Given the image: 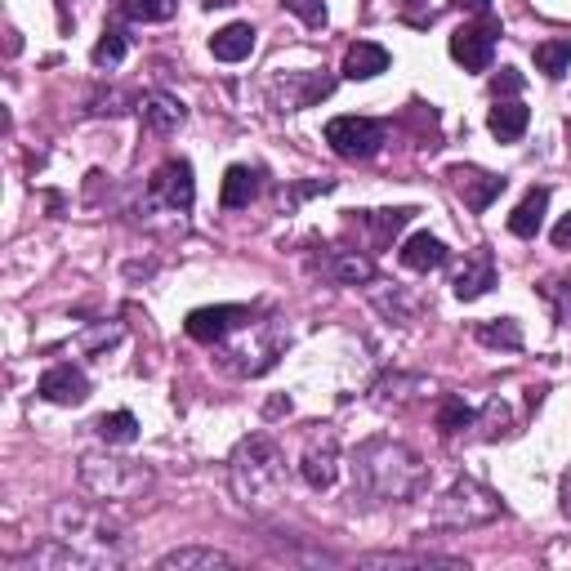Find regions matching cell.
<instances>
[{"label": "cell", "mask_w": 571, "mask_h": 571, "mask_svg": "<svg viewBox=\"0 0 571 571\" xmlns=\"http://www.w3.org/2000/svg\"><path fill=\"white\" fill-rule=\"evenodd\" d=\"M545 210H549V188H527V197L510 214V233L514 237H536L540 224H545Z\"/></svg>", "instance_id": "cell-22"}, {"label": "cell", "mask_w": 571, "mask_h": 571, "mask_svg": "<svg viewBox=\"0 0 571 571\" xmlns=\"http://www.w3.org/2000/svg\"><path fill=\"white\" fill-rule=\"evenodd\" d=\"M495 36H500V23H495V19L464 23V27L451 32V58H456L464 71H486L491 58H495Z\"/></svg>", "instance_id": "cell-10"}, {"label": "cell", "mask_w": 571, "mask_h": 571, "mask_svg": "<svg viewBox=\"0 0 571 571\" xmlns=\"http://www.w3.org/2000/svg\"><path fill=\"white\" fill-rule=\"evenodd\" d=\"M553 246L558 250H571V214H562L558 228H553Z\"/></svg>", "instance_id": "cell-37"}, {"label": "cell", "mask_w": 571, "mask_h": 571, "mask_svg": "<svg viewBox=\"0 0 571 571\" xmlns=\"http://www.w3.org/2000/svg\"><path fill=\"white\" fill-rule=\"evenodd\" d=\"M116 339H121V331H116V326H108V331L99 326V331H90V335H86V348H103V344H116Z\"/></svg>", "instance_id": "cell-36"}, {"label": "cell", "mask_w": 571, "mask_h": 571, "mask_svg": "<svg viewBox=\"0 0 571 571\" xmlns=\"http://www.w3.org/2000/svg\"><path fill=\"white\" fill-rule=\"evenodd\" d=\"M339 71L348 81H371V77H380V71H389V49L376 45V41H352Z\"/></svg>", "instance_id": "cell-16"}, {"label": "cell", "mask_w": 571, "mask_h": 571, "mask_svg": "<svg viewBox=\"0 0 571 571\" xmlns=\"http://www.w3.org/2000/svg\"><path fill=\"white\" fill-rule=\"evenodd\" d=\"M558 505H562V514L571 518V469H567L562 482H558Z\"/></svg>", "instance_id": "cell-38"}, {"label": "cell", "mask_w": 571, "mask_h": 571, "mask_svg": "<svg viewBox=\"0 0 571 571\" xmlns=\"http://www.w3.org/2000/svg\"><path fill=\"white\" fill-rule=\"evenodd\" d=\"M246 322H255V313L250 309H242V304H220V309H197V313H188V322H183V331L197 339V344H228L237 331H246Z\"/></svg>", "instance_id": "cell-8"}, {"label": "cell", "mask_w": 571, "mask_h": 571, "mask_svg": "<svg viewBox=\"0 0 571 571\" xmlns=\"http://www.w3.org/2000/svg\"><path fill=\"white\" fill-rule=\"evenodd\" d=\"M428 482V464L393 438H367L352 451V495H362L367 505H402L415 500Z\"/></svg>", "instance_id": "cell-1"}, {"label": "cell", "mask_w": 571, "mask_h": 571, "mask_svg": "<svg viewBox=\"0 0 571 571\" xmlns=\"http://www.w3.org/2000/svg\"><path fill=\"white\" fill-rule=\"evenodd\" d=\"M322 268H326V277L339 281V286H362V281L376 277L371 259H367V255H357V250H331Z\"/></svg>", "instance_id": "cell-25"}, {"label": "cell", "mask_w": 571, "mask_h": 571, "mask_svg": "<svg viewBox=\"0 0 571 571\" xmlns=\"http://www.w3.org/2000/svg\"><path fill=\"white\" fill-rule=\"evenodd\" d=\"M473 424L482 428V438H500V434H510V406L500 402V398H491Z\"/></svg>", "instance_id": "cell-33"}, {"label": "cell", "mask_w": 571, "mask_h": 571, "mask_svg": "<svg viewBox=\"0 0 571 571\" xmlns=\"http://www.w3.org/2000/svg\"><path fill=\"white\" fill-rule=\"evenodd\" d=\"M460 10H469V14H486L491 10V0H456Z\"/></svg>", "instance_id": "cell-39"}, {"label": "cell", "mask_w": 571, "mask_h": 571, "mask_svg": "<svg viewBox=\"0 0 571 571\" xmlns=\"http://www.w3.org/2000/svg\"><path fill=\"white\" fill-rule=\"evenodd\" d=\"M531 54H536V67L545 71V77H549V81H558V77H567V67H571V36L540 41Z\"/></svg>", "instance_id": "cell-29"}, {"label": "cell", "mask_w": 571, "mask_h": 571, "mask_svg": "<svg viewBox=\"0 0 571 571\" xmlns=\"http://www.w3.org/2000/svg\"><path fill=\"white\" fill-rule=\"evenodd\" d=\"M148 197H153V201H161V205H166V210H175V214H188V210H192V201H197V179H192V166H188L183 157L161 161V166L153 170V179H148Z\"/></svg>", "instance_id": "cell-9"}, {"label": "cell", "mask_w": 571, "mask_h": 571, "mask_svg": "<svg viewBox=\"0 0 571 571\" xmlns=\"http://www.w3.org/2000/svg\"><path fill=\"white\" fill-rule=\"evenodd\" d=\"M434 518L438 527H486L500 518V495L491 486H482L478 478H456L434 505Z\"/></svg>", "instance_id": "cell-5"}, {"label": "cell", "mask_w": 571, "mask_h": 571, "mask_svg": "<svg viewBox=\"0 0 571 571\" xmlns=\"http://www.w3.org/2000/svg\"><path fill=\"white\" fill-rule=\"evenodd\" d=\"M94 434L108 443V447H130L138 438V419L130 411H112V415H99L94 419Z\"/></svg>", "instance_id": "cell-28"}, {"label": "cell", "mask_w": 571, "mask_h": 571, "mask_svg": "<svg viewBox=\"0 0 571 571\" xmlns=\"http://www.w3.org/2000/svg\"><path fill=\"white\" fill-rule=\"evenodd\" d=\"M447 183H451V192L464 201V210L482 214V210H491V201H495L500 192H505L510 179H500V175H491V170H482V166H451V170H447Z\"/></svg>", "instance_id": "cell-11"}, {"label": "cell", "mask_w": 571, "mask_h": 571, "mask_svg": "<svg viewBox=\"0 0 571 571\" xmlns=\"http://www.w3.org/2000/svg\"><path fill=\"white\" fill-rule=\"evenodd\" d=\"M518 90H523V71L518 67H500L495 77H491V94L495 99H514Z\"/></svg>", "instance_id": "cell-35"}, {"label": "cell", "mask_w": 571, "mask_h": 571, "mask_svg": "<svg viewBox=\"0 0 571 571\" xmlns=\"http://www.w3.org/2000/svg\"><path fill=\"white\" fill-rule=\"evenodd\" d=\"M138 116H143V125H148L153 134H175V130L188 121V108H183L175 94L153 90V94L138 99Z\"/></svg>", "instance_id": "cell-14"}, {"label": "cell", "mask_w": 571, "mask_h": 571, "mask_svg": "<svg viewBox=\"0 0 571 571\" xmlns=\"http://www.w3.org/2000/svg\"><path fill=\"white\" fill-rule=\"evenodd\" d=\"M179 0H121V19L130 23H170Z\"/></svg>", "instance_id": "cell-30"}, {"label": "cell", "mask_w": 571, "mask_h": 571, "mask_svg": "<svg viewBox=\"0 0 571 571\" xmlns=\"http://www.w3.org/2000/svg\"><path fill=\"white\" fill-rule=\"evenodd\" d=\"M286 103H281V112H300V108H313L317 99H326L331 90H335V81L331 77H317V71H295V77H286Z\"/></svg>", "instance_id": "cell-21"}, {"label": "cell", "mask_w": 571, "mask_h": 571, "mask_svg": "<svg viewBox=\"0 0 571 571\" xmlns=\"http://www.w3.org/2000/svg\"><path fill=\"white\" fill-rule=\"evenodd\" d=\"M304 27H326V0H281Z\"/></svg>", "instance_id": "cell-34"}, {"label": "cell", "mask_w": 571, "mask_h": 571, "mask_svg": "<svg viewBox=\"0 0 571 571\" xmlns=\"http://www.w3.org/2000/svg\"><path fill=\"white\" fill-rule=\"evenodd\" d=\"M205 5H210V10H214V5H220V10H224V5H233V0H205Z\"/></svg>", "instance_id": "cell-41"}, {"label": "cell", "mask_w": 571, "mask_h": 571, "mask_svg": "<svg viewBox=\"0 0 571 571\" xmlns=\"http://www.w3.org/2000/svg\"><path fill=\"white\" fill-rule=\"evenodd\" d=\"M125 49H130V41H125V32L121 27H108L103 36H99V45H94V67H116L121 58H125Z\"/></svg>", "instance_id": "cell-32"}, {"label": "cell", "mask_w": 571, "mask_h": 571, "mask_svg": "<svg viewBox=\"0 0 571 571\" xmlns=\"http://www.w3.org/2000/svg\"><path fill=\"white\" fill-rule=\"evenodd\" d=\"M259 197V170L255 166H228L224 188H220V205L224 210H246Z\"/></svg>", "instance_id": "cell-23"}, {"label": "cell", "mask_w": 571, "mask_h": 571, "mask_svg": "<svg viewBox=\"0 0 571 571\" xmlns=\"http://www.w3.org/2000/svg\"><path fill=\"white\" fill-rule=\"evenodd\" d=\"M398 259H402V268H411V272H434V268H443V264L451 259V250H447L434 233H415V237L402 242Z\"/></svg>", "instance_id": "cell-17"}, {"label": "cell", "mask_w": 571, "mask_h": 571, "mask_svg": "<svg viewBox=\"0 0 571 571\" xmlns=\"http://www.w3.org/2000/svg\"><path fill=\"white\" fill-rule=\"evenodd\" d=\"M157 567H161V571H214V567H237V558H233V553H224V549L183 545V549L161 553V562H157Z\"/></svg>", "instance_id": "cell-15"}, {"label": "cell", "mask_w": 571, "mask_h": 571, "mask_svg": "<svg viewBox=\"0 0 571 571\" xmlns=\"http://www.w3.org/2000/svg\"><path fill=\"white\" fill-rule=\"evenodd\" d=\"M36 393L45 402H54V406H81L90 398V376L81 367H71V362H58L36 380Z\"/></svg>", "instance_id": "cell-12"}, {"label": "cell", "mask_w": 571, "mask_h": 571, "mask_svg": "<svg viewBox=\"0 0 571 571\" xmlns=\"http://www.w3.org/2000/svg\"><path fill=\"white\" fill-rule=\"evenodd\" d=\"M81 486L99 500H143L153 491V469L143 460H121V456H81V469H77Z\"/></svg>", "instance_id": "cell-3"}, {"label": "cell", "mask_w": 571, "mask_h": 571, "mask_svg": "<svg viewBox=\"0 0 571 571\" xmlns=\"http://www.w3.org/2000/svg\"><path fill=\"white\" fill-rule=\"evenodd\" d=\"M415 214H419L415 205H398V210H367V214H362V228L371 233V246H376V250H384V246H389V242H393V237H398V233L415 220Z\"/></svg>", "instance_id": "cell-19"}, {"label": "cell", "mask_w": 571, "mask_h": 571, "mask_svg": "<svg viewBox=\"0 0 571 571\" xmlns=\"http://www.w3.org/2000/svg\"><path fill=\"white\" fill-rule=\"evenodd\" d=\"M210 54L220 63H242L255 54V27L250 23H228L210 36Z\"/></svg>", "instance_id": "cell-20"}, {"label": "cell", "mask_w": 571, "mask_h": 571, "mask_svg": "<svg viewBox=\"0 0 571 571\" xmlns=\"http://www.w3.org/2000/svg\"><path fill=\"white\" fill-rule=\"evenodd\" d=\"M389 138V125L376 116H335L326 121V143L331 153L344 161H371Z\"/></svg>", "instance_id": "cell-6"}, {"label": "cell", "mask_w": 571, "mask_h": 571, "mask_svg": "<svg viewBox=\"0 0 571 571\" xmlns=\"http://www.w3.org/2000/svg\"><path fill=\"white\" fill-rule=\"evenodd\" d=\"M495 286V259H491V250H473L469 259H464V268L456 272V281H451V291H456V300H482L486 291Z\"/></svg>", "instance_id": "cell-13"}, {"label": "cell", "mask_w": 571, "mask_h": 571, "mask_svg": "<svg viewBox=\"0 0 571 571\" xmlns=\"http://www.w3.org/2000/svg\"><path fill=\"white\" fill-rule=\"evenodd\" d=\"M473 339L486 344V348H510L518 352L523 348V326L514 317H491V322H478L473 326Z\"/></svg>", "instance_id": "cell-27"}, {"label": "cell", "mask_w": 571, "mask_h": 571, "mask_svg": "<svg viewBox=\"0 0 571 571\" xmlns=\"http://www.w3.org/2000/svg\"><path fill=\"white\" fill-rule=\"evenodd\" d=\"M424 393H428V380H419V376H384V380L376 384V406L402 411V406H411V402L424 398Z\"/></svg>", "instance_id": "cell-24"}, {"label": "cell", "mask_w": 571, "mask_h": 571, "mask_svg": "<svg viewBox=\"0 0 571 571\" xmlns=\"http://www.w3.org/2000/svg\"><path fill=\"white\" fill-rule=\"evenodd\" d=\"M228 482H233V495L242 500L246 510L255 514H268L286 500V460H281V447L268 438V434H250L237 443L233 460H228Z\"/></svg>", "instance_id": "cell-2"}, {"label": "cell", "mask_w": 571, "mask_h": 571, "mask_svg": "<svg viewBox=\"0 0 571 571\" xmlns=\"http://www.w3.org/2000/svg\"><path fill=\"white\" fill-rule=\"evenodd\" d=\"M54 531H58V540L77 545V549H86V553L112 562V567L121 562V545H125V536H121V523H112L103 510L58 505V510H54Z\"/></svg>", "instance_id": "cell-4"}, {"label": "cell", "mask_w": 571, "mask_h": 571, "mask_svg": "<svg viewBox=\"0 0 571 571\" xmlns=\"http://www.w3.org/2000/svg\"><path fill=\"white\" fill-rule=\"evenodd\" d=\"M362 567H419V571H428V567H469L464 558H443V553H362L357 558Z\"/></svg>", "instance_id": "cell-26"}, {"label": "cell", "mask_w": 571, "mask_h": 571, "mask_svg": "<svg viewBox=\"0 0 571 571\" xmlns=\"http://www.w3.org/2000/svg\"><path fill=\"white\" fill-rule=\"evenodd\" d=\"M558 317H562V322H571V295H567V300L558 304Z\"/></svg>", "instance_id": "cell-40"}, {"label": "cell", "mask_w": 571, "mask_h": 571, "mask_svg": "<svg viewBox=\"0 0 571 571\" xmlns=\"http://www.w3.org/2000/svg\"><path fill=\"white\" fill-rule=\"evenodd\" d=\"M300 478L313 486V491H331L335 478H339V438L335 428H313L304 451H300Z\"/></svg>", "instance_id": "cell-7"}, {"label": "cell", "mask_w": 571, "mask_h": 571, "mask_svg": "<svg viewBox=\"0 0 571 571\" xmlns=\"http://www.w3.org/2000/svg\"><path fill=\"white\" fill-rule=\"evenodd\" d=\"M478 415H473V406L464 402V398H456V393H447L443 402H438V434H464V428L473 424Z\"/></svg>", "instance_id": "cell-31"}, {"label": "cell", "mask_w": 571, "mask_h": 571, "mask_svg": "<svg viewBox=\"0 0 571 571\" xmlns=\"http://www.w3.org/2000/svg\"><path fill=\"white\" fill-rule=\"evenodd\" d=\"M531 125V112L518 103V99H495V108L486 112V130L500 138V143H518Z\"/></svg>", "instance_id": "cell-18"}]
</instances>
